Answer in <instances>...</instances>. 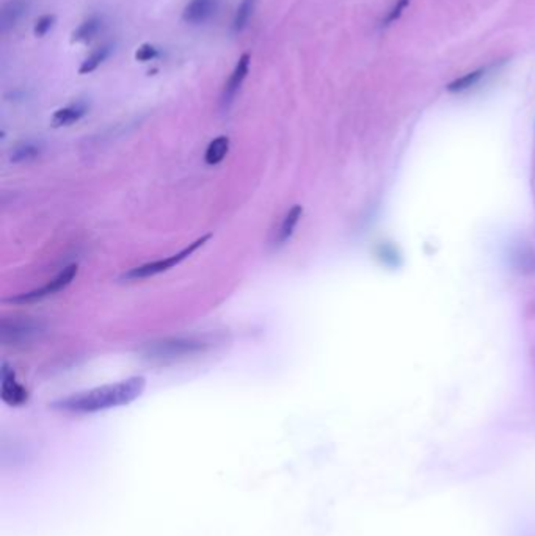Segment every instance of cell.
Masks as SVG:
<instances>
[{"label": "cell", "instance_id": "5bb4252c", "mask_svg": "<svg viewBox=\"0 0 535 536\" xmlns=\"http://www.w3.org/2000/svg\"><path fill=\"white\" fill-rule=\"evenodd\" d=\"M487 70L485 67H479V70L476 71H471L468 74L462 75V77L455 79L454 82H450V84L446 87L449 93H463V92H468V89H471L472 87H476L479 82L484 79Z\"/></svg>", "mask_w": 535, "mask_h": 536}, {"label": "cell", "instance_id": "277c9868", "mask_svg": "<svg viewBox=\"0 0 535 536\" xmlns=\"http://www.w3.org/2000/svg\"><path fill=\"white\" fill-rule=\"evenodd\" d=\"M77 266H70L66 267L62 273H58L52 281H49L46 285L40 287V289L27 292V293H21V295L10 298V303H16V305H30V303H36V301H41L44 298H48L50 295H55L60 290H65L67 285L72 283V279L77 275Z\"/></svg>", "mask_w": 535, "mask_h": 536}, {"label": "cell", "instance_id": "6da1fadb", "mask_svg": "<svg viewBox=\"0 0 535 536\" xmlns=\"http://www.w3.org/2000/svg\"><path fill=\"white\" fill-rule=\"evenodd\" d=\"M146 388V380L143 376H132L123 381L105 384L85 392H77L66 398L52 403V408L66 412L88 414L99 412L112 408L124 406L137 400Z\"/></svg>", "mask_w": 535, "mask_h": 536}, {"label": "cell", "instance_id": "52a82bcc", "mask_svg": "<svg viewBox=\"0 0 535 536\" xmlns=\"http://www.w3.org/2000/svg\"><path fill=\"white\" fill-rule=\"evenodd\" d=\"M218 0H192L183 11V19L187 24H202L215 14Z\"/></svg>", "mask_w": 535, "mask_h": 536}, {"label": "cell", "instance_id": "9a60e30c", "mask_svg": "<svg viewBox=\"0 0 535 536\" xmlns=\"http://www.w3.org/2000/svg\"><path fill=\"white\" fill-rule=\"evenodd\" d=\"M256 2H258V0H240V4L234 14V19H232V32L240 33L247 28L248 22H250L254 13Z\"/></svg>", "mask_w": 535, "mask_h": 536}, {"label": "cell", "instance_id": "e0dca14e", "mask_svg": "<svg viewBox=\"0 0 535 536\" xmlns=\"http://www.w3.org/2000/svg\"><path fill=\"white\" fill-rule=\"evenodd\" d=\"M41 154V148L36 143H22V145L16 146V149L11 153L13 162H22L28 160V158H35L36 155Z\"/></svg>", "mask_w": 535, "mask_h": 536}, {"label": "cell", "instance_id": "3957f363", "mask_svg": "<svg viewBox=\"0 0 535 536\" xmlns=\"http://www.w3.org/2000/svg\"><path fill=\"white\" fill-rule=\"evenodd\" d=\"M209 239H210V236L207 234V236H202L198 240H195L193 244L185 246L184 250H180L179 253L170 256V258H165V259H161V261L145 263V266L135 267L131 271H127V273L123 276V279H127V281H139V279L153 278L156 275L163 273V271H168L173 267L179 266V263L183 262V261H185L187 258H190V256L195 251H197L198 248H201L202 245H205Z\"/></svg>", "mask_w": 535, "mask_h": 536}, {"label": "cell", "instance_id": "30bf717a", "mask_svg": "<svg viewBox=\"0 0 535 536\" xmlns=\"http://www.w3.org/2000/svg\"><path fill=\"white\" fill-rule=\"evenodd\" d=\"M301 215H303V207H301V206H293L291 210L286 212L284 218L281 220L280 228H278L276 232H275V237H274V245L275 246L284 245L286 241H288L292 237V234H293V231H296Z\"/></svg>", "mask_w": 535, "mask_h": 536}, {"label": "cell", "instance_id": "ffe728a7", "mask_svg": "<svg viewBox=\"0 0 535 536\" xmlns=\"http://www.w3.org/2000/svg\"><path fill=\"white\" fill-rule=\"evenodd\" d=\"M517 259H518V268L519 270H526L529 268V271H534L535 268V254L527 248V250H522L518 254H517Z\"/></svg>", "mask_w": 535, "mask_h": 536}, {"label": "cell", "instance_id": "ac0fdd59", "mask_svg": "<svg viewBox=\"0 0 535 536\" xmlns=\"http://www.w3.org/2000/svg\"><path fill=\"white\" fill-rule=\"evenodd\" d=\"M159 57H161L159 48H156L154 44H149V43L141 44V46L137 50H135V60H137V62H141V63L153 62V60L159 58Z\"/></svg>", "mask_w": 535, "mask_h": 536}, {"label": "cell", "instance_id": "ba28073f", "mask_svg": "<svg viewBox=\"0 0 535 536\" xmlns=\"http://www.w3.org/2000/svg\"><path fill=\"white\" fill-rule=\"evenodd\" d=\"M40 329H41V324L32 320L13 322L11 324L4 322L2 323V341L5 344L24 341V339H28L33 334L40 333Z\"/></svg>", "mask_w": 535, "mask_h": 536}, {"label": "cell", "instance_id": "7c38bea8", "mask_svg": "<svg viewBox=\"0 0 535 536\" xmlns=\"http://www.w3.org/2000/svg\"><path fill=\"white\" fill-rule=\"evenodd\" d=\"M102 27H104L102 18H99V16L88 18L87 21L82 22V24L74 30L72 36H71V41L72 43H88V41H92V40H94V38L97 36V33L101 32Z\"/></svg>", "mask_w": 535, "mask_h": 536}, {"label": "cell", "instance_id": "44dd1931", "mask_svg": "<svg viewBox=\"0 0 535 536\" xmlns=\"http://www.w3.org/2000/svg\"><path fill=\"white\" fill-rule=\"evenodd\" d=\"M409 4H410V0H397L393 9L388 11L387 18H385V24H391V22H394V21L401 18L404 10L406 9V6H409Z\"/></svg>", "mask_w": 535, "mask_h": 536}, {"label": "cell", "instance_id": "5b68a950", "mask_svg": "<svg viewBox=\"0 0 535 536\" xmlns=\"http://www.w3.org/2000/svg\"><path fill=\"white\" fill-rule=\"evenodd\" d=\"M250 62H252L250 54H242V55H240V58L237 60L234 70H232L229 79H228V82H226V85L223 88V94H222V107L223 109H228L231 102L234 101V97L239 93L240 87H242L244 80L247 79L248 71H250Z\"/></svg>", "mask_w": 535, "mask_h": 536}, {"label": "cell", "instance_id": "d6986e66", "mask_svg": "<svg viewBox=\"0 0 535 536\" xmlns=\"http://www.w3.org/2000/svg\"><path fill=\"white\" fill-rule=\"evenodd\" d=\"M55 24V16L54 14H43V16L38 18L35 21V26H33V35L36 38H43L44 35H46L49 30L54 27Z\"/></svg>", "mask_w": 535, "mask_h": 536}, {"label": "cell", "instance_id": "4fadbf2b", "mask_svg": "<svg viewBox=\"0 0 535 536\" xmlns=\"http://www.w3.org/2000/svg\"><path fill=\"white\" fill-rule=\"evenodd\" d=\"M113 50V46L112 44H104V46L97 48L96 50H93L92 54H90L84 62H82L80 67H79V74L85 75V74H92L93 71H96L97 67H99L105 60H107L112 54Z\"/></svg>", "mask_w": 535, "mask_h": 536}, {"label": "cell", "instance_id": "9c48e42d", "mask_svg": "<svg viewBox=\"0 0 535 536\" xmlns=\"http://www.w3.org/2000/svg\"><path fill=\"white\" fill-rule=\"evenodd\" d=\"M88 111L87 102H74L66 105L63 109H58L54 115H52V126L54 127H65L77 123L79 119L84 118Z\"/></svg>", "mask_w": 535, "mask_h": 536}, {"label": "cell", "instance_id": "2e32d148", "mask_svg": "<svg viewBox=\"0 0 535 536\" xmlns=\"http://www.w3.org/2000/svg\"><path fill=\"white\" fill-rule=\"evenodd\" d=\"M228 149H229V138L225 137V135L217 137L215 140L209 143V146L206 149V155H205L206 163L218 165L226 157V154H228Z\"/></svg>", "mask_w": 535, "mask_h": 536}, {"label": "cell", "instance_id": "7a4b0ae2", "mask_svg": "<svg viewBox=\"0 0 535 536\" xmlns=\"http://www.w3.org/2000/svg\"><path fill=\"white\" fill-rule=\"evenodd\" d=\"M214 341L207 336H180L167 337L149 342L141 349L145 358L153 361H175L205 353L212 346Z\"/></svg>", "mask_w": 535, "mask_h": 536}, {"label": "cell", "instance_id": "8fae6325", "mask_svg": "<svg viewBox=\"0 0 535 536\" xmlns=\"http://www.w3.org/2000/svg\"><path fill=\"white\" fill-rule=\"evenodd\" d=\"M27 11V2L26 0H9L2 9V16H0V27L2 32L6 33L14 26L18 24L21 18L24 16Z\"/></svg>", "mask_w": 535, "mask_h": 536}, {"label": "cell", "instance_id": "8992f818", "mask_svg": "<svg viewBox=\"0 0 535 536\" xmlns=\"http://www.w3.org/2000/svg\"><path fill=\"white\" fill-rule=\"evenodd\" d=\"M0 395H2L4 402L10 406H22L28 400V390L16 381V375L6 364H4L2 368V389H0Z\"/></svg>", "mask_w": 535, "mask_h": 536}]
</instances>
